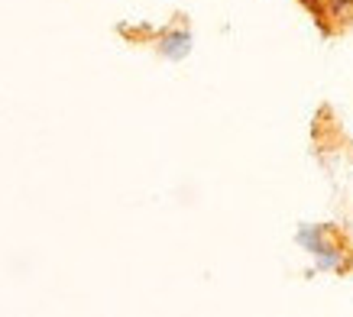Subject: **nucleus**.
<instances>
[]
</instances>
